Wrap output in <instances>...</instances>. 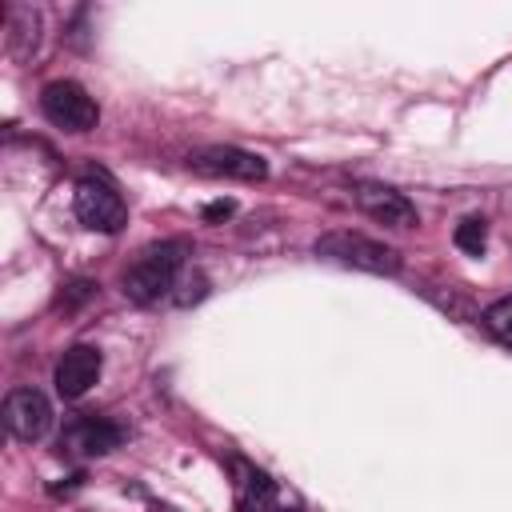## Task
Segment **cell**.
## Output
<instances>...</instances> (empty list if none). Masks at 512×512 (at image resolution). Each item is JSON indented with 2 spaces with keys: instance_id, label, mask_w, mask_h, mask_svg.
<instances>
[{
  "instance_id": "cell-1",
  "label": "cell",
  "mask_w": 512,
  "mask_h": 512,
  "mask_svg": "<svg viewBox=\"0 0 512 512\" xmlns=\"http://www.w3.org/2000/svg\"><path fill=\"white\" fill-rule=\"evenodd\" d=\"M184 240H160L148 244L124 272V296L132 304H156L160 296H168L176 288L180 264H184Z\"/></svg>"
},
{
  "instance_id": "cell-2",
  "label": "cell",
  "mask_w": 512,
  "mask_h": 512,
  "mask_svg": "<svg viewBox=\"0 0 512 512\" xmlns=\"http://www.w3.org/2000/svg\"><path fill=\"white\" fill-rule=\"evenodd\" d=\"M312 248H316V256H324L332 264H344V268H360V272H376V276H396L400 272V252L364 236V232L336 228V232L316 236Z\"/></svg>"
},
{
  "instance_id": "cell-3",
  "label": "cell",
  "mask_w": 512,
  "mask_h": 512,
  "mask_svg": "<svg viewBox=\"0 0 512 512\" xmlns=\"http://www.w3.org/2000/svg\"><path fill=\"white\" fill-rule=\"evenodd\" d=\"M72 204H76V216L84 228L92 232H120L124 220H128V208L116 192V184L108 176H80L76 180V192H72Z\"/></svg>"
},
{
  "instance_id": "cell-4",
  "label": "cell",
  "mask_w": 512,
  "mask_h": 512,
  "mask_svg": "<svg viewBox=\"0 0 512 512\" xmlns=\"http://www.w3.org/2000/svg\"><path fill=\"white\" fill-rule=\"evenodd\" d=\"M40 112L64 132H92L100 124L96 100L76 80H52L40 88Z\"/></svg>"
},
{
  "instance_id": "cell-5",
  "label": "cell",
  "mask_w": 512,
  "mask_h": 512,
  "mask_svg": "<svg viewBox=\"0 0 512 512\" xmlns=\"http://www.w3.org/2000/svg\"><path fill=\"white\" fill-rule=\"evenodd\" d=\"M188 164L204 176H228V180H248V184L268 176V160L248 148H236V144H208V148L192 152Z\"/></svg>"
},
{
  "instance_id": "cell-6",
  "label": "cell",
  "mask_w": 512,
  "mask_h": 512,
  "mask_svg": "<svg viewBox=\"0 0 512 512\" xmlns=\"http://www.w3.org/2000/svg\"><path fill=\"white\" fill-rule=\"evenodd\" d=\"M124 444V428L104 416H76L60 428V448L68 456H108Z\"/></svg>"
},
{
  "instance_id": "cell-7",
  "label": "cell",
  "mask_w": 512,
  "mask_h": 512,
  "mask_svg": "<svg viewBox=\"0 0 512 512\" xmlns=\"http://www.w3.org/2000/svg\"><path fill=\"white\" fill-rule=\"evenodd\" d=\"M4 424H8V432H12L16 440H24V444L40 440V436L52 428V404H48V396L36 392V388H16V392H8V400H4Z\"/></svg>"
},
{
  "instance_id": "cell-8",
  "label": "cell",
  "mask_w": 512,
  "mask_h": 512,
  "mask_svg": "<svg viewBox=\"0 0 512 512\" xmlns=\"http://www.w3.org/2000/svg\"><path fill=\"white\" fill-rule=\"evenodd\" d=\"M352 196H356V204L372 216V220H380V224H388V228H412L420 216H416V204L404 196V192H396V188H388V184H380V180H360L356 188H352Z\"/></svg>"
},
{
  "instance_id": "cell-9",
  "label": "cell",
  "mask_w": 512,
  "mask_h": 512,
  "mask_svg": "<svg viewBox=\"0 0 512 512\" xmlns=\"http://www.w3.org/2000/svg\"><path fill=\"white\" fill-rule=\"evenodd\" d=\"M100 372H104L100 348H92V344H72V348L56 360V392H60L64 400H80V396L100 380Z\"/></svg>"
},
{
  "instance_id": "cell-10",
  "label": "cell",
  "mask_w": 512,
  "mask_h": 512,
  "mask_svg": "<svg viewBox=\"0 0 512 512\" xmlns=\"http://www.w3.org/2000/svg\"><path fill=\"white\" fill-rule=\"evenodd\" d=\"M236 504L240 512H280L276 508V484L268 472L236 460Z\"/></svg>"
},
{
  "instance_id": "cell-11",
  "label": "cell",
  "mask_w": 512,
  "mask_h": 512,
  "mask_svg": "<svg viewBox=\"0 0 512 512\" xmlns=\"http://www.w3.org/2000/svg\"><path fill=\"white\" fill-rule=\"evenodd\" d=\"M480 324L488 328V336H492V340H500L504 348H512V296H500V300H492V304L484 308Z\"/></svg>"
},
{
  "instance_id": "cell-12",
  "label": "cell",
  "mask_w": 512,
  "mask_h": 512,
  "mask_svg": "<svg viewBox=\"0 0 512 512\" xmlns=\"http://www.w3.org/2000/svg\"><path fill=\"white\" fill-rule=\"evenodd\" d=\"M452 240H456V248H460V252L480 256V252H484V244H488V224H484L480 216H468V220H460V224H456Z\"/></svg>"
},
{
  "instance_id": "cell-13",
  "label": "cell",
  "mask_w": 512,
  "mask_h": 512,
  "mask_svg": "<svg viewBox=\"0 0 512 512\" xmlns=\"http://www.w3.org/2000/svg\"><path fill=\"white\" fill-rule=\"evenodd\" d=\"M180 288H184V292H176V304H192V300H200V296H204L208 280H204L200 272H192V276H184V280H180Z\"/></svg>"
},
{
  "instance_id": "cell-14",
  "label": "cell",
  "mask_w": 512,
  "mask_h": 512,
  "mask_svg": "<svg viewBox=\"0 0 512 512\" xmlns=\"http://www.w3.org/2000/svg\"><path fill=\"white\" fill-rule=\"evenodd\" d=\"M236 212V204L232 200H216V204H208L204 208V220H224V216H232Z\"/></svg>"
}]
</instances>
